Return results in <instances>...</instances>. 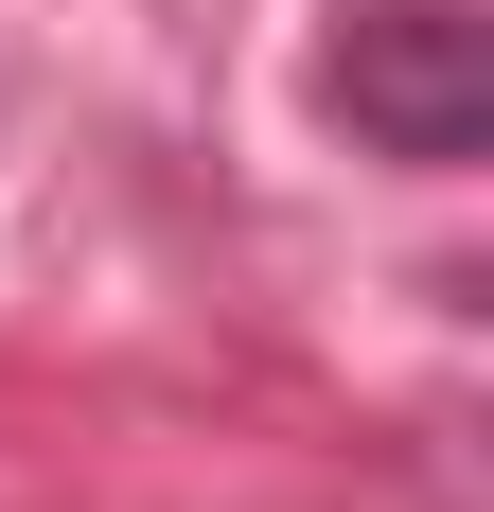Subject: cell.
Returning a JSON list of instances; mask_svg holds the SVG:
<instances>
[{
    "label": "cell",
    "instance_id": "6da1fadb",
    "mask_svg": "<svg viewBox=\"0 0 494 512\" xmlns=\"http://www.w3.org/2000/svg\"><path fill=\"white\" fill-rule=\"evenodd\" d=\"M318 106H336L371 159H459L494 142V18L477 0H336V36H318Z\"/></svg>",
    "mask_w": 494,
    "mask_h": 512
}]
</instances>
